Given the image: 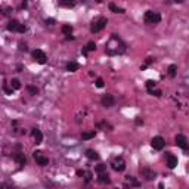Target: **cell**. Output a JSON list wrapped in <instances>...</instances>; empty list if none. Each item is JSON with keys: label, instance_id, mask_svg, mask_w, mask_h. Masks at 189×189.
I'll return each instance as SVG.
<instances>
[{"label": "cell", "instance_id": "obj_1", "mask_svg": "<svg viewBox=\"0 0 189 189\" xmlns=\"http://www.w3.org/2000/svg\"><path fill=\"white\" fill-rule=\"evenodd\" d=\"M107 53L114 56V55H121L126 52V44L120 40V37L117 34H112V37L109 39V41L107 43Z\"/></svg>", "mask_w": 189, "mask_h": 189}, {"label": "cell", "instance_id": "obj_2", "mask_svg": "<svg viewBox=\"0 0 189 189\" xmlns=\"http://www.w3.org/2000/svg\"><path fill=\"white\" fill-rule=\"evenodd\" d=\"M107 24H108V19H107V18H104V17L98 18L96 21H93V24H92V27H90V31L93 34H95V33H99V31H102V30L107 27Z\"/></svg>", "mask_w": 189, "mask_h": 189}, {"label": "cell", "instance_id": "obj_3", "mask_svg": "<svg viewBox=\"0 0 189 189\" xmlns=\"http://www.w3.org/2000/svg\"><path fill=\"white\" fill-rule=\"evenodd\" d=\"M143 19H145L146 24H158L161 21V15L158 12H154V10H146Z\"/></svg>", "mask_w": 189, "mask_h": 189}, {"label": "cell", "instance_id": "obj_4", "mask_svg": "<svg viewBox=\"0 0 189 189\" xmlns=\"http://www.w3.org/2000/svg\"><path fill=\"white\" fill-rule=\"evenodd\" d=\"M111 167L114 168L115 172H123L124 168H126V161H124V158L123 157H115V158H112Z\"/></svg>", "mask_w": 189, "mask_h": 189}, {"label": "cell", "instance_id": "obj_5", "mask_svg": "<svg viewBox=\"0 0 189 189\" xmlns=\"http://www.w3.org/2000/svg\"><path fill=\"white\" fill-rule=\"evenodd\" d=\"M33 157L34 160H36V163L39 165H41V167H44V165L49 164V160H47V157L44 155L41 151H34L33 152Z\"/></svg>", "mask_w": 189, "mask_h": 189}, {"label": "cell", "instance_id": "obj_6", "mask_svg": "<svg viewBox=\"0 0 189 189\" xmlns=\"http://www.w3.org/2000/svg\"><path fill=\"white\" fill-rule=\"evenodd\" d=\"M33 58H34V61L37 62V64H46V61H47V56H46V53L43 52V50L40 49H36L33 52Z\"/></svg>", "mask_w": 189, "mask_h": 189}, {"label": "cell", "instance_id": "obj_7", "mask_svg": "<svg viewBox=\"0 0 189 189\" xmlns=\"http://www.w3.org/2000/svg\"><path fill=\"white\" fill-rule=\"evenodd\" d=\"M164 145H165V140L161 136H155L154 139L151 140V146L154 149H157V151H161V149L164 148Z\"/></svg>", "mask_w": 189, "mask_h": 189}, {"label": "cell", "instance_id": "obj_8", "mask_svg": "<svg viewBox=\"0 0 189 189\" xmlns=\"http://www.w3.org/2000/svg\"><path fill=\"white\" fill-rule=\"evenodd\" d=\"M176 145L180 149H183V151H188V139H186V136L177 134L176 136Z\"/></svg>", "mask_w": 189, "mask_h": 189}, {"label": "cell", "instance_id": "obj_9", "mask_svg": "<svg viewBox=\"0 0 189 189\" xmlns=\"http://www.w3.org/2000/svg\"><path fill=\"white\" fill-rule=\"evenodd\" d=\"M102 105L105 108H111V107H114V104H115V99L112 95H104L102 96Z\"/></svg>", "mask_w": 189, "mask_h": 189}, {"label": "cell", "instance_id": "obj_10", "mask_svg": "<svg viewBox=\"0 0 189 189\" xmlns=\"http://www.w3.org/2000/svg\"><path fill=\"white\" fill-rule=\"evenodd\" d=\"M165 161H167V165L168 168H174L177 165V157H174L170 152H165Z\"/></svg>", "mask_w": 189, "mask_h": 189}, {"label": "cell", "instance_id": "obj_11", "mask_svg": "<svg viewBox=\"0 0 189 189\" xmlns=\"http://www.w3.org/2000/svg\"><path fill=\"white\" fill-rule=\"evenodd\" d=\"M140 173H142V176H143L146 180L155 179V172L151 170V168H148V167H142V168H140Z\"/></svg>", "mask_w": 189, "mask_h": 189}, {"label": "cell", "instance_id": "obj_12", "mask_svg": "<svg viewBox=\"0 0 189 189\" xmlns=\"http://www.w3.org/2000/svg\"><path fill=\"white\" fill-rule=\"evenodd\" d=\"M31 134H33V139L34 142L37 143V145H40L41 140H43V134H41V132L39 130V129H33V132H31Z\"/></svg>", "mask_w": 189, "mask_h": 189}, {"label": "cell", "instance_id": "obj_13", "mask_svg": "<svg viewBox=\"0 0 189 189\" xmlns=\"http://www.w3.org/2000/svg\"><path fill=\"white\" fill-rule=\"evenodd\" d=\"M93 50H96V43L95 41H89L86 44V47L83 49V55H87L89 52H93Z\"/></svg>", "mask_w": 189, "mask_h": 189}, {"label": "cell", "instance_id": "obj_14", "mask_svg": "<svg viewBox=\"0 0 189 189\" xmlns=\"http://www.w3.org/2000/svg\"><path fill=\"white\" fill-rule=\"evenodd\" d=\"M126 185H130V186H140V182L136 180L133 176H126Z\"/></svg>", "mask_w": 189, "mask_h": 189}, {"label": "cell", "instance_id": "obj_15", "mask_svg": "<svg viewBox=\"0 0 189 189\" xmlns=\"http://www.w3.org/2000/svg\"><path fill=\"white\" fill-rule=\"evenodd\" d=\"M86 157L92 160V161H95V160H99V154L95 151V149H87L86 151Z\"/></svg>", "mask_w": 189, "mask_h": 189}, {"label": "cell", "instance_id": "obj_16", "mask_svg": "<svg viewBox=\"0 0 189 189\" xmlns=\"http://www.w3.org/2000/svg\"><path fill=\"white\" fill-rule=\"evenodd\" d=\"M95 136H96V132H95V130H87V132H83V133H81V139H83V140L93 139Z\"/></svg>", "mask_w": 189, "mask_h": 189}, {"label": "cell", "instance_id": "obj_17", "mask_svg": "<svg viewBox=\"0 0 189 189\" xmlns=\"http://www.w3.org/2000/svg\"><path fill=\"white\" fill-rule=\"evenodd\" d=\"M18 28H19V22H18V21L12 19V21H9L8 22V30L9 31H18Z\"/></svg>", "mask_w": 189, "mask_h": 189}, {"label": "cell", "instance_id": "obj_18", "mask_svg": "<svg viewBox=\"0 0 189 189\" xmlns=\"http://www.w3.org/2000/svg\"><path fill=\"white\" fill-rule=\"evenodd\" d=\"M15 161H17L18 164L24 165L25 163H27V158H25V155L22 152H18V154H15Z\"/></svg>", "mask_w": 189, "mask_h": 189}, {"label": "cell", "instance_id": "obj_19", "mask_svg": "<svg viewBox=\"0 0 189 189\" xmlns=\"http://www.w3.org/2000/svg\"><path fill=\"white\" fill-rule=\"evenodd\" d=\"M98 180L100 182V183H109L111 182V179H109V176H108V173H99L98 176Z\"/></svg>", "mask_w": 189, "mask_h": 189}, {"label": "cell", "instance_id": "obj_20", "mask_svg": "<svg viewBox=\"0 0 189 189\" xmlns=\"http://www.w3.org/2000/svg\"><path fill=\"white\" fill-rule=\"evenodd\" d=\"M77 176H83V177L86 179V182H90V179H92V173L86 172V170H78V172H77Z\"/></svg>", "mask_w": 189, "mask_h": 189}, {"label": "cell", "instance_id": "obj_21", "mask_svg": "<svg viewBox=\"0 0 189 189\" xmlns=\"http://www.w3.org/2000/svg\"><path fill=\"white\" fill-rule=\"evenodd\" d=\"M77 70H78V64H77V62L73 61V62H68V64H66V71L74 73V71H77Z\"/></svg>", "mask_w": 189, "mask_h": 189}, {"label": "cell", "instance_id": "obj_22", "mask_svg": "<svg viewBox=\"0 0 189 189\" xmlns=\"http://www.w3.org/2000/svg\"><path fill=\"white\" fill-rule=\"evenodd\" d=\"M109 10H112L114 13H124V9L117 6L115 3H109Z\"/></svg>", "mask_w": 189, "mask_h": 189}, {"label": "cell", "instance_id": "obj_23", "mask_svg": "<svg viewBox=\"0 0 189 189\" xmlns=\"http://www.w3.org/2000/svg\"><path fill=\"white\" fill-rule=\"evenodd\" d=\"M9 84H10V87H12L13 90H18V89H21V81H19L18 78H12Z\"/></svg>", "mask_w": 189, "mask_h": 189}, {"label": "cell", "instance_id": "obj_24", "mask_svg": "<svg viewBox=\"0 0 189 189\" xmlns=\"http://www.w3.org/2000/svg\"><path fill=\"white\" fill-rule=\"evenodd\" d=\"M176 71H177V65H174V64L167 68V74H168V77H174V75H176Z\"/></svg>", "mask_w": 189, "mask_h": 189}, {"label": "cell", "instance_id": "obj_25", "mask_svg": "<svg viewBox=\"0 0 189 189\" xmlns=\"http://www.w3.org/2000/svg\"><path fill=\"white\" fill-rule=\"evenodd\" d=\"M59 5L64 6V8H73L74 6V0H61Z\"/></svg>", "mask_w": 189, "mask_h": 189}, {"label": "cell", "instance_id": "obj_26", "mask_svg": "<svg viewBox=\"0 0 189 189\" xmlns=\"http://www.w3.org/2000/svg\"><path fill=\"white\" fill-rule=\"evenodd\" d=\"M61 30H62V33L65 34V36H68V34H71L73 33V27H71V25H62V28H61Z\"/></svg>", "mask_w": 189, "mask_h": 189}, {"label": "cell", "instance_id": "obj_27", "mask_svg": "<svg viewBox=\"0 0 189 189\" xmlns=\"http://www.w3.org/2000/svg\"><path fill=\"white\" fill-rule=\"evenodd\" d=\"M95 172L98 173V174H99V173H105V172H107V165H105V164H98V165H96V168H95Z\"/></svg>", "mask_w": 189, "mask_h": 189}, {"label": "cell", "instance_id": "obj_28", "mask_svg": "<svg viewBox=\"0 0 189 189\" xmlns=\"http://www.w3.org/2000/svg\"><path fill=\"white\" fill-rule=\"evenodd\" d=\"M3 90H5V93H6V95H12V92H13V89L10 87V84H8V83H5V84H3Z\"/></svg>", "mask_w": 189, "mask_h": 189}, {"label": "cell", "instance_id": "obj_29", "mask_svg": "<svg viewBox=\"0 0 189 189\" xmlns=\"http://www.w3.org/2000/svg\"><path fill=\"white\" fill-rule=\"evenodd\" d=\"M155 81H152V80H148L146 81V89H148V92H151V90H154L155 89Z\"/></svg>", "mask_w": 189, "mask_h": 189}, {"label": "cell", "instance_id": "obj_30", "mask_svg": "<svg viewBox=\"0 0 189 189\" xmlns=\"http://www.w3.org/2000/svg\"><path fill=\"white\" fill-rule=\"evenodd\" d=\"M27 89H28V92H30L31 95H37V93H39V89H37V87H34V86H28Z\"/></svg>", "mask_w": 189, "mask_h": 189}, {"label": "cell", "instance_id": "obj_31", "mask_svg": "<svg viewBox=\"0 0 189 189\" xmlns=\"http://www.w3.org/2000/svg\"><path fill=\"white\" fill-rule=\"evenodd\" d=\"M149 93H151V95H154V96H157V98H160V96H161V90H157V89L151 90Z\"/></svg>", "mask_w": 189, "mask_h": 189}, {"label": "cell", "instance_id": "obj_32", "mask_svg": "<svg viewBox=\"0 0 189 189\" xmlns=\"http://www.w3.org/2000/svg\"><path fill=\"white\" fill-rule=\"evenodd\" d=\"M98 126H99V127H104L105 130H107V129H109V130L112 129V127H111V126H109L108 123H98Z\"/></svg>", "mask_w": 189, "mask_h": 189}, {"label": "cell", "instance_id": "obj_33", "mask_svg": "<svg viewBox=\"0 0 189 189\" xmlns=\"http://www.w3.org/2000/svg\"><path fill=\"white\" fill-rule=\"evenodd\" d=\"M152 61H154V59H152V58H148V59H146V61H145V64H143V65H142V70H145V68H146V66H148L149 64H151V62H152Z\"/></svg>", "mask_w": 189, "mask_h": 189}, {"label": "cell", "instance_id": "obj_34", "mask_svg": "<svg viewBox=\"0 0 189 189\" xmlns=\"http://www.w3.org/2000/svg\"><path fill=\"white\" fill-rule=\"evenodd\" d=\"M96 87H99V89L104 87V80H102V78H98V80H96Z\"/></svg>", "mask_w": 189, "mask_h": 189}, {"label": "cell", "instance_id": "obj_35", "mask_svg": "<svg viewBox=\"0 0 189 189\" xmlns=\"http://www.w3.org/2000/svg\"><path fill=\"white\" fill-rule=\"evenodd\" d=\"M25 30H27V27L22 24H19V28H18V33H25Z\"/></svg>", "mask_w": 189, "mask_h": 189}, {"label": "cell", "instance_id": "obj_36", "mask_svg": "<svg viewBox=\"0 0 189 189\" xmlns=\"http://www.w3.org/2000/svg\"><path fill=\"white\" fill-rule=\"evenodd\" d=\"M28 49V47H27V44H25V43H19V50H27Z\"/></svg>", "mask_w": 189, "mask_h": 189}, {"label": "cell", "instance_id": "obj_37", "mask_svg": "<svg viewBox=\"0 0 189 189\" xmlns=\"http://www.w3.org/2000/svg\"><path fill=\"white\" fill-rule=\"evenodd\" d=\"M134 123L138 124V126H140V124H143V120H142V118H140V117H138V118H136V120H134Z\"/></svg>", "mask_w": 189, "mask_h": 189}, {"label": "cell", "instance_id": "obj_38", "mask_svg": "<svg viewBox=\"0 0 189 189\" xmlns=\"http://www.w3.org/2000/svg\"><path fill=\"white\" fill-rule=\"evenodd\" d=\"M46 24L53 25V24H55V19H52V18H49V19H46Z\"/></svg>", "mask_w": 189, "mask_h": 189}, {"label": "cell", "instance_id": "obj_39", "mask_svg": "<svg viewBox=\"0 0 189 189\" xmlns=\"http://www.w3.org/2000/svg\"><path fill=\"white\" fill-rule=\"evenodd\" d=\"M21 8H22V9H25V8H27V2H25V0H24V2H22V5H21Z\"/></svg>", "mask_w": 189, "mask_h": 189}, {"label": "cell", "instance_id": "obj_40", "mask_svg": "<svg viewBox=\"0 0 189 189\" xmlns=\"http://www.w3.org/2000/svg\"><path fill=\"white\" fill-rule=\"evenodd\" d=\"M176 3H183V0H174Z\"/></svg>", "mask_w": 189, "mask_h": 189}, {"label": "cell", "instance_id": "obj_41", "mask_svg": "<svg viewBox=\"0 0 189 189\" xmlns=\"http://www.w3.org/2000/svg\"><path fill=\"white\" fill-rule=\"evenodd\" d=\"M95 2H98V3H100V2H102V0H95Z\"/></svg>", "mask_w": 189, "mask_h": 189}]
</instances>
